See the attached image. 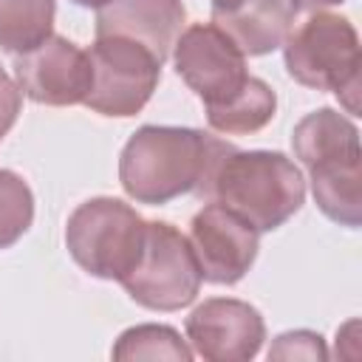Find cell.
Listing matches in <instances>:
<instances>
[{
	"mask_svg": "<svg viewBox=\"0 0 362 362\" xmlns=\"http://www.w3.org/2000/svg\"><path fill=\"white\" fill-rule=\"evenodd\" d=\"M204 201L223 204L257 232H274L305 201L300 167L277 150H238L223 144L195 187Z\"/></svg>",
	"mask_w": 362,
	"mask_h": 362,
	"instance_id": "obj_1",
	"label": "cell"
},
{
	"mask_svg": "<svg viewBox=\"0 0 362 362\" xmlns=\"http://www.w3.org/2000/svg\"><path fill=\"white\" fill-rule=\"evenodd\" d=\"M226 141L195 127L144 124L119 156V184L136 204L161 206L195 192L206 167Z\"/></svg>",
	"mask_w": 362,
	"mask_h": 362,
	"instance_id": "obj_2",
	"label": "cell"
},
{
	"mask_svg": "<svg viewBox=\"0 0 362 362\" xmlns=\"http://www.w3.org/2000/svg\"><path fill=\"white\" fill-rule=\"evenodd\" d=\"M283 62L294 82L334 90L348 113H359V34L342 14L314 11L283 40Z\"/></svg>",
	"mask_w": 362,
	"mask_h": 362,
	"instance_id": "obj_3",
	"label": "cell"
},
{
	"mask_svg": "<svg viewBox=\"0 0 362 362\" xmlns=\"http://www.w3.org/2000/svg\"><path fill=\"white\" fill-rule=\"evenodd\" d=\"M147 221L124 201L99 195L82 201L65 223V246L79 269L99 280H122L144 243Z\"/></svg>",
	"mask_w": 362,
	"mask_h": 362,
	"instance_id": "obj_4",
	"label": "cell"
},
{
	"mask_svg": "<svg viewBox=\"0 0 362 362\" xmlns=\"http://www.w3.org/2000/svg\"><path fill=\"white\" fill-rule=\"evenodd\" d=\"M119 283L141 308L178 311L198 297L204 277L187 235L167 221H147L141 252Z\"/></svg>",
	"mask_w": 362,
	"mask_h": 362,
	"instance_id": "obj_5",
	"label": "cell"
},
{
	"mask_svg": "<svg viewBox=\"0 0 362 362\" xmlns=\"http://www.w3.org/2000/svg\"><path fill=\"white\" fill-rule=\"evenodd\" d=\"M90 90L82 105L102 116H136L153 96L161 79V65L153 51L127 37H96L88 51Z\"/></svg>",
	"mask_w": 362,
	"mask_h": 362,
	"instance_id": "obj_6",
	"label": "cell"
},
{
	"mask_svg": "<svg viewBox=\"0 0 362 362\" xmlns=\"http://www.w3.org/2000/svg\"><path fill=\"white\" fill-rule=\"evenodd\" d=\"M175 74L204 102V107L232 99L246 79V54L212 23L187 25L173 45Z\"/></svg>",
	"mask_w": 362,
	"mask_h": 362,
	"instance_id": "obj_7",
	"label": "cell"
},
{
	"mask_svg": "<svg viewBox=\"0 0 362 362\" xmlns=\"http://www.w3.org/2000/svg\"><path fill=\"white\" fill-rule=\"evenodd\" d=\"M187 240L206 283L235 286L257 257L260 232L223 204L206 201V206L192 215Z\"/></svg>",
	"mask_w": 362,
	"mask_h": 362,
	"instance_id": "obj_8",
	"label": "cell"
},
{
	"mask_svg": "<svg viewBox=\"0 0 362 362\" xmlns=\"http://www.w3.org/2000/svg\"><path fill=\"white\" fill-rule=\"evenodd\" d=\"M14 82L20 85L23 96L37 105H82L90 90L88 51L62 34H51L31 51L17 54Z\"/></svg>",
	"mask_w": 362,
	"mask_h": 362,
	"instance_id": "obj_9",
	"label": "cell"
},
{
	"mask_svg": "<svg viewBox=\"0 0 362 362\" xmlns=\"http://www.w3.org/2000/svg\"><path fill=\"white\" fill-rule=\"evenodd\" d=\"M192 354L209 362H246L257 356L266 339L263 314L235 297H209L184 320Z\"/></svg>",
	"mask_w": 362,
	"mask_h": 362,
	"instance_id": "obj_10",
	"label": "cell"
},
{
	"mask_svg": "<svg viewBox=\"0 0 362 362\" xmlns=\"http://www.w3.org/2000/svg\"><path fill=\"white\" fill-rule=\"evenodd\" d=\"M181 0H107L96 8V37H127L164 62L184 31Z\"/></svg>",
	"mask_w": 362,
	"mask_h": 362,
	"instance_id": "obj_11",
	"label": "cell"
},
{
	"mask_svg": "<svg viewBox=\"0 0 362 362\" xmlns=\"http://www.w3.org/2000/svg\"><path fill=\"white\" fill-rule=\"evenodd\" d=\"M305 170L320 212L339 226L356 229L362 223V150L317 158Z\"/></svg>",
	"mask_w": 362,
	"mask_h": 362,
	"instance_id": "obj_12",
	"label": "cell"
},
{
	"mask_svg": "<svg viewBox=\"0 0 362 362\" xmlns=\"http://www.w3.org/2000/svg\"><path fill=\"white\" fill-rule=\"evenodd\" d=\"M294 8L288 0H246L232 11H212L218 25L246 57H263L283 45L291 31Z\"/></svg>",
	"mask_w": 362,
	"mask_h": 362,
	"instance_id": "obj_13",
	"label": "cell"
},
{
	"mask_svg": "<svg viewBox=\"0 0 362 362\" xmlns=\"http://www.w3.org/2000/svg\"><path fill=\"white\" fill-rule=\"evenodd\" d=\"M206 110V122L215 133L223 136H246V133H257L263 130L277 110V96L272 90L269 82L249 76L246 85L226 99L223 105H212L204 107Z\"/></svg>",
	"mask_w": 362,
	"mask_h": 362,
	"instance_id": "obj_14",
	"label": "cell"
},
{
	"mask_svg": "<svg viewBox=\"0 0 362 362\" xmlns=\"http://www.w3.org/2000/svg\"><path fill=\"white\" fill-rule=\"evenodd\" d=\"M57 0H0V48L25 54L54 34Z\"/></svg>",
	"mask_w": 362,
	"mask_h": 362,
	"instance_id": "obj_15",
	"label": "cell"
},
{
	"mask_svg": "<svg viewBox=\"0 0 362 362\" xmlns=\"http://www.w3.org/2000/svg\"><path fill=\"white\" fill-rule=\"evenodd\" d=\"M113 359H175V362H189L195 354L192 348L181 339V334L170 325L158 322H144L133 325L119 334L113 351Z\"/></svg>",
	"mask_w": 362,
	"mask_h": 362,
	"instance_id": "obj_16",
	"label": "cell"
},
{
	"mask_svg": "<svg viewBox=\"0 0 362 362\" xmlns=\"http://www.w3.org/2000/svg\"><path fill=\"white\" fill-rule=\"evenodd\" d=\"M34 221V195L23 175L0 170V249L14 246Z\"/></svg>",
	"mask_w": 362,
	"mask_h": 362,
	"instance_id": "obj_17",
	"label": "cell"
},
{
	"mask_svg": "<svg viewBox=\"0 0 362 362\" xmlns=\"http://www.w3.org/2000/svg\"><path fill=\"white\" fill-rule=\"evenodd\" d=\"M269 359H328V348L317 331L297 328L274 337L269 348Z\"/></svg>",
	"mask_w": 362,
	"mask_h": 362,
	"instance_id": "obj_18",
	"label": "cell"
},
{
	"mask_svg": "<svg viewBox=\"0 0 362 362\" xmlns=\"http://www.w3.org/2000/svg\"><path fill=\"white\" fill-rule=\"evenodd\" d=\"M339 3H345V0H288V6L294 8V14H297V11L314 14V11H325V8H331V6H339Z\"/></svg>",
	"mask_w": 362,
	"mask_h": 362,
	"instance_id": "obj_19",
	"label": "cell"
},
{
	"mask_svg": "<svg viewBox=\"0 0 362 362\" xmlns=\"http://www.w3.org/2000/svg\"><path fill=\"white\" fill-rule=\"evenodd\" d=\"M246 0H212V11H232Z\"/></svg>",
	"mask_w": 362,
	"mask_h": 362,
	"instance_id": "obj_20",
	"label": "cell"
},
{
	"mask_svg": "<svg viewBox=\"0 0 362 362\" xmlns=\"http://www.w3.org/2000/svg\"><path fill=\"white\" fill-rule=\"evenodd\" d=\"M71 3H76V6H82V8H99V6L107 3V0H71Z\"/></svg>",
	"mask_w": 362,
	"mask_h": 362,
	"instance_id": "obj_21",
	"label": "cell"
},
{
	"mask_svg": "<svg viewBox=\"0 0 362 362\" xmlns=\"http://www.w3.org/2000/svg\"><path fill=\"white\" fill-rule=\"evenodd\" d=\"M6 133H8V130H6L3 124H0V141H3V136H6Z\"/></svg>",
	"mask_w": 362,
	"mask_h": 362,
	"instance_id": "obj_22",
	"label": "cell"
}]
</instances>
